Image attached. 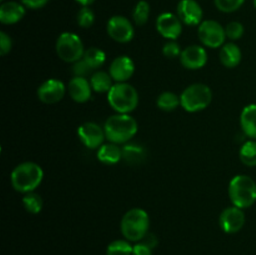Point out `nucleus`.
<instances>
[{"mask_svg": "<svg viewBox=\"0 0 256 255\" xmlns=\"http://www.w3.org/2000/svg\"><path fill=\"white\" fill-rule=\"evenodd\" d=\"M136 120L129 114H116L110 116L105 122V135L110 142L126 144L138 132Z\"/></svg>", "mask_w": 256, "mask_h": 255, "instance_id": "nucleus-1", "label": "nucleus"}, {"mask_svg": "<svg viewBox=\"0 0 256 255\" xmlns=\"http://www.w3.org/2000/svg\"><path fill=\"white\" fill-rule=\"evenodd\" d=\"M75 2H78L79 4H82V6H90L92 4H94L95 0H75Z\"/></svg>", "mask_w": 256, "mask_h": 255, "instance_id": "nucleus-39", "label": "nucleus"}, {"mask_svg": "<svg viewBox=\"0 0 256 255\" xmlns=\"http://www.w3.org/2000/svg\"><path fill=\"white\" fill-rule=\"evenodd\" d=\"M240 124L244 134L250 139L256 140V104L244 108L240 116Z\"/></svg>", "mask_w": 256, "mask_h": 255, "instance_id": "nucleus-19", "label": "nucleus"}, {"mask_svg": "<svg viewBox=\"0 0 256 255\" xmlns=\"http://www.w3.org/2000/svg\"><path fill=\"white\" fill-rule=\"evenodd\" d=\"M12 42L9 35L4 32H0V54H2V56H5V55L9 54L12 52Z\"/></svg>", "mask_w": 256, "mask_h": 255, "instance_id": "nucleus-35", "label": "nucleus"}, {"mask_svg": "<svg viewBox=\"0 0 256 255\" xmlns=\"http://www.w3.org/2000/svg\"><path fill=\"white\" fill-rule=\"evenodd\" d=\"M108 102L118 114H130L139 104V94L132 85L116 82L108 92Z\"/></svg>", "mask_w": 256, "mask_h": 255, "instance_id": "nucleus-5", "label": "nucleus"}, {"mask_svg": "<svg viewBox=\"0 0 256 255\" xmlns=\"http://www.w3.org/2000/svg\"><path fill=\"white\" fill-rule=\"evenodd\" d=\"M66 92L64 82L56 79H49L38 89V98L44 104H56L62 102Z\"/></svg>", "mask_w": 256, "mask_h": 255, "instance_id": "nucleus-12", "label": "nucleus"}, {"mask_svg": "<svg viewBox=\"0 0 256 255\" xmlns=\"http://www.w3.org/2000/svg\"><path fill=\"white\" fill-rule=\"evenodd\" d=\"M135 72V64L129 56H119L110 65V75L116 82H126Z\"/></svg>", "mask_w": 256, "mask_h": 255, "instance_id": "nucleus-16", "label": "nucleus"}, {"mask_svg": "<svg viewBox=\"0 0 256 255\" xmlns=\"http://www.w3.org/2000/svg\"><path fill=\"white\" fill-rule=\"evenodd\" d=\"M182 108L188 112H198L205 110L212 100V92L205 84H192L182 92Z\"/></svg>", "mask_w": 256, "mask_h": 255, "instance_id": "nucleus-6", "label": "nucleus"}, {"mask_svg": "<svg viewBox=\"0 0 256 255\" xmlns=\"http://www.w3.org/2000/svg\"><path fill=\"white\" fill-rule=\"evenodd\" d=\"M22 205H24L25 210L30 214H39L42 210V199L39 194L36 192H29L22 198Z\"/></svg>", "mask_w": 256, "mask_h": 255, "instance_id": "nucleus-27", "label": "nucleus"}, {"mask_svg": "<svg viewBox=\"0 0 256 255\" xmlns=\"http://www.w3.org/2000/svg\"><path fill=\"white\" fill-rule=\"evenodd\" d=\"M22 2L29 9L36 10L44 8L49 2V0H22Z\"/></svg>", "mask_w": 256, "mask_h": 255, "instance_id": "nucleus-37", "label": "nucleus"}, {"mask_svg": "<svg viewBox=\"0 0 256 255\" xmlns=\"http://www.w3.org/2000/svg\"><path fill=\"white\" fill-rule=\"evenodd\" d=\"M98 159L105 165H115L122 159V149L114 142L102 144L98 150Z\"/></svg>", "mask_w": 256, "mask_h": 255, "instance_id": "nucleus-20", "label": "nucleus"}, {"mask_svg": "<svg viewBox=\"0 0 256 255\" xmlns=\"http://www.w3.org/2000/svg\"><path fill=\"white\" fill-rule=\"evenodd\" d=\"M106 30L109 36L120 44H126L134 39V26L130 22V20L125 16H120V15L112 16L108 22Z\"/></svg>", "mask_w": 256, "mask_h": 255, "instance_id": "nucleus-9", "label": "nucleus"}, {"mask_svg": "<svg viewBox=\"0 0 256 255\" xmlns=\"http://www.w3.org/2000/svg\"><path fill=\"white\" fill-rule=\"evenodd\" d=\"M58 56L65 62H76L84 58L85 49L82 40L74 32H62L56 42Z\"/></svg>", "mask_w": 256, "mask_h": 255, "instance_id": "nucleus-7", "label": "nucleus"}, {"mask_svg": "<svg viewBox=\"0 0 256 255\" xmlns=\"http://www.w3.org/2000/svg\"><path fill=\"white\" fill-rule=\"evenodd\" d=\"M146 158V150L138 144H126L122 148V159L132 165L142 164Z\"/></svg>", "mask_w": 256, "mask_h": 255, "instance_id": "nucleus-22", "label": "nucleus"}, {"mask_svg": "<svg viewBox=\"0 0 256 255\" xmlns=\"http://www.w3.org/2000/svg\"><path fill=\"white\" fill-rule=\"evenodd\" d=\"M90 84L94 92H109L112 85V75L105 72H96L90 78Z\"/></svg>", "mask_w": 256, "mask_h": 255, "instance_id": "nucleus-23", "label": "nucleus"}, {"mask_svg": "<svg viewBox=\"0 0 256 255\" xmlns=\"http://www.w3.org/2000/svg\"><path fill=\"white\" fill-rule=\"evenodd\" d=\"M180 62L185 69L199 70L206 65L208 52L200 45H192L182 50L180 55Z\"/></svg>", "mask_w": 256, "mask_h": 255, "instance_id": "nucleus-15", "label": "nucleus"}, {"mask_svg": "<svg viewBox=\"0 0 256 255\" xmlns=\"http://www.w3.org/2000/svg\"><path fill=\"white\" fill-rule=\"evenodd\" d=\"M82 59L90 65L92 70H96L102 68L106 62V54L102 50L98 49V48H90V49L85 50V54Z\"/></svg>", "mask_w": 256, "mask_h": 255, "instance_id": "nucleus-25", "label": "nucleus"}, {"mask_svg": "<svg viewBox=\"0 0 256 255\" xmlns=\"http://www.w3.org/2000/svg\"><path fill=\"white\" fill-rule=\"evenodd\" d=\"M225 32H226V38H229L230 40H240L244 36V25L239 22H232L226 25Z\"/></svg>", "mask_w": 256, "mask_h": 255, "instance_id": "nucleus-32", "label": "nucleus"}, {"mask_svg": "<svg viewBox=\"0 0 256 255\" xmlns=\"http://www.w3.org/2000/svg\"><path fill=\"white\" fill-rule=\"evenodd\" d=\"M92 72V69L90 68V65L88 64L84 59L74 62V65H72V72H74L75 76L86 78Z\"/></svg>", "mask_w": 256, "mask_h": 255, "instance_id": "nucleus-34", "label": "nucleus"}, {"mask_svg": "<svg viewBox=\"0 0 256 255\" xmlns=\"http://www.w3.org/2000/svg\"><path fill=\"white\" fill-rule=\"evenodd\" d=\"M150 16V5L149 2H145V0H142L136 4L135 6L134 12H132V19H134L135 24L139 25V26H142L148 22Z\"/></svg>", "mask_w": 256, "mask_h": 255, "instance_id": "nucleus-28", "label": "nucleus"}, {"mask_svg": "<svg viewBox=\"0 0 256 255\" xmlns=\"http://www.w3.org/2000/svg\"><path fill=\"white\" fill-rule=\"evenodd\" d=\"M219 222L220 228L224 230V232H226V234H236L245 225L244 210L236 206L226 208L220 215Z\"/></svg>", "mask_w": 256, "mask_h": 255, "instance_id": "nucleus-13", "label": "nucleus"}, {"mask_svg": "<svg viewBox=\"0 0 256 255\" xmlns=\"http://www.w3.org/2000/svg\"><path fill=\"white\" fill-rule=\"evenodd\" d=\"M242 50L234 42H229V44H225L222 48V52H220V60H222V64L225 68H236L238 65L242 62Z\"/></svg>", "mask_w": 256, "mask_h": 255, "instance_id": "nucleus-21", "label": "nucleus"}, {"mask_svg": "<svg viewBox=\"0 0 256 255\" xmlns=\"http://www.w3.org/2000/svg\"><path fill=\"white\" fill-rule=\"evenodd\" d=\"M229 196L232 205L240 209L252 208L256 202V182L248 175H236L229 184Z\"/></svg>", "mask_w": 256, "mask_h": 255, "instance_id": "nucleus-4", "label": "nucleus"}, {"mask_svg": "<svg viewBox=\"0 0 256 255\" xmlns=\"http://www.w3.org/2000/svg\"><path fill=\"white\" fill-rule=\"evenodd\" d=\"M12 185L16 192L29 194L36 190L44 179L42 166L35 162H22L12 172Z\"/></svg>", "mask_w": 256, "mask_h": 255, "instance_id": "nucleus-2", "label": "nucleus"}, {"mask_svg": "<svg viewBox=\"0 0 256 255\" xmlns=\"http://www.w3.org/2000/svg\"><path fill=\"white\" fill-rule=\"evenodd\" d=\"M254 5H255V8H256V0H254Z\"/></svg>", "mask_w": 256, "mask_h": 255, "instance_id": "nucleus-40", "label": "nucleus"}, {"mask_svg": "<svg viewBox=\"0 0 256 255\" xmlns=\"http://www.w3.org/2000/svg\"><path fill=\"white\" fill-rule=\"evenodd\" d=\"M156 30L168 40H176L182 32V22L178 15L162 12L156 19Z\"/></svg>", "mask_w": 256, "mask_h": 255, "instance_id": "nucleus-10", "label": "nucleus"}, {"mask_svg": "<svg viewBox=\"0 0 256 255\" xmlns=\"http://www.w3.org/2000/svg\"><path fill=\"white\" fill-rule=\"evenodd\" d=\"M142 242H144L145 244L149 245L152 250H154L155 248L158 246V244H159V240H158V238L155 236L154 234H152V232H148V235L142 240Z\"/></svg>", "mask_w": 256, "mask_h": 255, "instance_id": "nucleus-38", "label": "nucleus"}, {"mask_svg": "<svg viewBox=\"0 0 256 255\" xmlns=\"http://www.w3.org/2000/svg\"><path fill=\"white\" fill-rule=\"evenodd\" d=\"M69 94L74 102L84 104V102H89L92 98V88L89 80L86 78L75 76L70 80L69 82Z\"/></svg>", "mask_w": 256, "mask_h": 255, "instance_id": "nucleus-17", "label": "nucleus"}, {"mask_svg": "<svg viewBox=\"0 0 256 255\" xmlns=\"http://www.w3.org/2000/svg\"><path fill=\"white\" fill-rule=\"evenodd\" d=\"M132 255H152V249L144 242H139L132 246Z\"/></svg>", "mask_w": 256, "mask_h": 255, "instance_id": "nucleus-36", "label": "nucleus"}, {"mask_svg": "<svg viewBox=\"0 0 256 255\" xmlns=\"http://www.w3.org/2000/svg\"><path fill=\"white\" fill-rule=\"evenodd\" d=\"M240 160L246 166H256V140H249L240 149Z\"/></svg>", "mask_w": 256, "mask_h": 255, "instance_id": "nucleus-26", "label": "nucleus"}, {"mask_svg": "<svg viewBox=\"0 0 256 255\" xmlns=\"http://www.w3.org/2000/svg\"><path fill=\"white\" fill-rule=\"evenodd\" d=\"M156 105L162 112H174L182 105V100L176 94L170 92H165L159 95L156 100Z\"/></svg>", "mask_w": 256, "mask_h": 255, "instance_id": "nucleus-24", "label": "nucleus"}, {"mask_svg": "<svg viewBox=\"0 0 256 255\" xmlns=\"http://www.w3.org/2000/svg\"><path fill=\"white\" fill-rule=\"evenodd\" d=\"M95 22V14L89 6H84L82 9H80V12H78V24L79 26L84 28V29H89L94 25Z\"/></svg>", "mask_w": 256, "mask_h": 255, "instance_id": "nucleus-30", "label": "nucleus"}, {"mask_svg": "<svg viewBox=\"0 0 256 255\" xmlns=\"http://www.w3.org/2000/svg\"><path fill=\"white\" fill-rule=\"evenodd\" d=\"M199 38L205 46L216 49L224 45L226 32L220 22L215 20H205L199 26Z\"/></svg>", "mask_w": 256, "mask_h": 255, "instance_id": "nucleus-8", "label": "nucleus"}, {"mask_svg": "<svg viewBox=\"0 0 256 255\" xmlns=\"http://www.w3.org/2000/svg\"><path fill=\"white\" fill-rule=\"evenodd\" d=\"M149 226L150 219L148 212L139 208H135L124 215L120 229L125 239L132 242H139L148 235Z\"/></svg>", "mask_w": 256, "mask_h": 255, "instance_id": "nucleus-3", "label": "nucleus"}, {"mask_svg": "<svg viewBox=\"0 0 256 255\" xmlns=\"http://www.w3.org/2000/svg\"><path fill=\"white\" fill-rule=\"evenodd\" d=\"M25 5L16 2H6L0 6V22L4 25L19 22L25 16Z\"/></svg>", "mask_w": 256, "mask_h": 255, "instance_id": "nucleus-18", "label": "nucleus"}, {"mask_svg": "<svg viewBox=\"0 0 256 255\" xmlns=\"http://www.w3.org/2000/svg\"><path fill=\"white\" fill-rule=\"evenodd\" d=\"M106 255H132V246L129 240H115L108 246Z\"/></svg>", "mask_w": 256, "mask_h": 255, "instance_id": "nucleus-29", "label": "nucleus"}, {"mask_svg": "<svg viewBox=\"0 0 256 255\" xmlns=\"http://www.w3.org/2000/svg\"><path fill=\"white\" fill-rule=\"evenodd\" d=\"M78 135H79V139L82 140V144L88 149L92 150L102 146L104 144L105 138H106L105 130L96 122H85V124L80 125L79 129H78Z\"/></svg>", "mask_w": 256, "mask_h": 255, "instance_id": "nucleus-11", "label": "nucleus"}, {"mask_svg": "<svg viewBox=\"0 0 256 255\" xmlns=\"http://www.w3.org/2000/svg\"><path fill=\"white\" fill-rule=\"evenodd\" d=\"M2 2H4V0H2Z\"/></svg>", "mask_w": 256, "mask_h": 255, "instance_id": "nucleus-41", "label": "nucleus"}, {"mask_svg": "<svg viewBox=\"0 0 256 255\" xmlns=\"http://www.w3.org/2000/svg\"><path fill=\"white\" fill-rule=\"evenodd\" d=\"M182 52V50L180 49V45L178 44L175 40H170V42H166V44L164 45V48H162V54L166 58H169V59H175V58L180 56Z\"/></svg>", "mask_w": 256, "mask_h": 255, "instance_id": "nucleus-33", "label": "nucleus"}, {"mask_svg": "<svg viewBox=\"0 0 256 255\" xmlns=\"http://www.w3.org/2000/svg\"><path fill=\"white\" fill-rule=\"evenodd\" d=\"M218 9L222 12H234L244 5L245 0H214Z\"/></svg>", "mask_w": 256, "mask_h": 255, "instance_id": "nucleus-31", "label": "nucleus"}, {"mask_svg": "<svg viewBox=\"0 0 256 255\" xmlns=\"http://www.w3.org/2000/svg\"><path fill=\"white\" fill-rule=\"evenodd\" d=\"M202 8L196 0H180L178 5V16L185 25H200L202 22Z\"/></svg>", "mask_w": 256, "mask_h": 255, "instance_id": "nucleus-14", "label": "nucleus"}]
</instances>
